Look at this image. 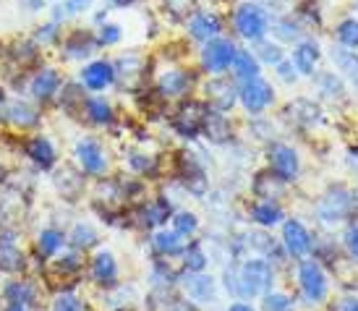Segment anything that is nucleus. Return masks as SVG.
Returning a JSON list of instances; mask_svg holds the SVG:
<instances>
[{
    "mask_svg": "<svg viewBox=\"0 0 358 311\" xmlns=\"http://www.w3.org/2000/svg\"><path fill=\"white\" fill-rule=\"evenodd\" d=\"M90 6H92V0H66L69 13H81V10H87Z\"/></svg>",
    "mask_w": 358,
    "mask_h": 311,
    "instance_id": "603ef678",
    "label": "nucleus"
},
{
    "mask_svg": "<svg viewBox=\"0 0 358 311\" xmlns=\"http://www.w3.org/2000/svg\"><path fill=\"white\" fill-rule=\"evenodd\" d=\"M3 102H6V100H3V92H0V108H3Z\"/></svg>",
    "mask_w": 358,
    "mask_h": 311,
    "instance_id": "052dcab7",
    "label": "nucleus"
},
{
    "mask_svg": "<svg viewBox=\"0 0 358 311\" xmlns=\"http://www.w3.org/2000/svg\"><path fill=\"white\" fill-rule=\"evenodd\" d=\"M87 115L94 123H110L113 121V108L102 97H92V100H87Z\"/></svg>",
    "mask_w": 358,
    "mask_h": 311,
    "instance_id": "79ce46f5",
    "label": "nucleus"
},
{
    "mask_svg": "<svg viewBox=\"0 0 358 311\" xmlns=\"http://www.w3.org/2000/svg\"><path fill=\"white\" fill-rule=\"evenodd\" d=\"M317 84H319V92H322L324 97H329V100H340V97L345 94V87H343V81H340L335 73H319Z\"/></svg>",
    "mask_w": 358,
    "mask_h": 311,
    "instance_id": "ea45409f",
    "label": "nucleus"
},
{
    "mask_svg": "<svg viewBox=\"0 0 358 311\" xmlns=\"http://www.w3.org/2000/svg\"><path fill=\"white\" fill-rule=\"evenodd\" d=\"M60 89V76L58 71L52 68H42L34 79H31V94L37 97V100H50L52 94Z\"/></svg>",
    "mask_w": 358,
    "mask_h": 311,
    "instance_id": "c756f323",
    "label": "nucleus"
},
{
    "mask_svg": "<svg viewBox=\"0 0 358 311\" xmlns=\"http://www.w3.org/2000/svg\"><path fill=\"white\" fill-rule=\"evenodd\" d=\"M236 55H238V48L233 45L230 40H222V37H215V40H209L204 45V50H201V63H204V68L209 73H222V71H228L236 61Z\"/></svg>",
    "mask_w": 358,
    "mask_h": 311,
    "instance_id": "9d476101",
    "label": "nucleus"
},
{
    "mask_svg": "<svg viewBox=\"0 0 358 311\" xmlns=\"http://www.w3.org/2000/svg\"><path fill=\"white\" fill-rule=\"evenodd\" d=\"M66 238H69V249L79 251L84 256H90L92 251L100 249V231L90 220L73 222L69 231H66Z\"/></svg>",
    "mask_w": 358,
    "mask_h": 311,
    "instance_id": "a211bd4d",
    "label": "nucleus"
},
{
    "mask_svg": "<svg viewBox=\"0 0 358 311\" xmlns=\"http://www.w3.org/2000/svg\"><path fill=\"white\" fill-rule=\"evenodd\" d=\"M102 298H105V309L108 311H131L136 303V291H134V285L118 282L115 288L102 293Z\"/></svg>",
    "mask_w": 358,
    "mask_h": 311,
    "instance_id": "cd10ccee",
    "label": "nucleus"
},
{
    "mask_svg": "<svg viewBox=\"0 0 358 311\" xmlns=\"http://www.w3.org/2000/svg\"><path fill=\"white\" fill-rule=\"evenodd\" d=\"M282 246L293 259H303L311 251L314 241H311V233L306 231V225L301 220H285L282 222Z\"/></svg>",
    "mask_w": 358,
    "mask_h": 311,
    "instance_id": "dca6fc26",
    "label": "nucleus"
},
{
    "mask_svg": "<svg viewBox=\"0 0 358 311\" xmlns=\"http://www.w3.org/2000/svg\"><path fill=\"white\" fill-rule=\"evenodd\" d=\"M285 189V181L278 178L275 173H259L254 181V194L259 196V201H275Z\"/></svg>",
    "mask_w": 358,
    "mask_h": 311,
    "instance_id": "7c9ffc66",
    "label": "nucleus"
},
{
    "mask_svg": "<svg viewBox=\"0 0 358 311\" xmlns=\"http://www.w3.org/2000/svg\"><path fill=\"white\" fill-rule=\"evenodd\" d=\"M233 71H236V76L246 84V81H251V79H259V61L249 50H238L236 61H233Z\"/></svg>",
    "mask_w": 358,
    "mask_h": 311,
    "instance_id": "4c0bfd02",
    "label": "nucleus"
},
{
    "mask_svg": "<svg viewBox=\"0 0 358 311\" xmlns=\"http://www.w3.org/2000/svg\"><path fill=\"white\" fill-rule=\"evenodd\" d=\"M152 251L157 254V259H173V256H180V251L186 246V238H180L173 228H159V231L152 233Z\"/></svg>",
    "mask_w": 358,
    "mask_h": 311,
    "instance_id": "aec40b11",
    "label": "nucleus"
},
{
    "mask_svg": "<svg viewBox=\"0 0 358 311\" xmlns=\"http://www.w3.org/2000/svg\"><path fill=\"white\" fill-rule=\"evenodd\" d=\"M42 311H45V309H42Z\"/></svg>",
    "mask_w": 358,
    "mask_h": 311,
    "instance_id": "e2e57ef3",
    "label": "nucleus"
},
{
    "mask_svg": "<svg viewBox=\"0 0 358 311\" xmlns=\"http://www.w3.org/2000/svg\"><path fill=\"white\" fill-rule=\"evenodd\" d=\"M0 181H6V168L0 165Z\"/></svg>",
    "mask_w": 358,
    "mask_h": 311,
    "instance_id": "bf43d9fd",
    "label": "nucleus"
},
{
    "mask_svg": "<svg viewBox=\"0 0 358 311\" xmlns=\"http://www.w3.org/2000/svg\"><path fill=\"white\" fill-rule=\"evenodd\" d=\"M236 29L243 40H251V42H262L264 40V34L269 31V16L267 10L257 6V3H241L238 8H236Z\"/></svg>",
    "mask_w": 358,
    "mask_h": 311,
    "instance_id": "0eeeda50",
    "label": "nucleus"
},
{
    "mask_svg": "<svg viewBox=\"0 0 358 311\" xmlns=\"http://www.w3.org/2000/svg\"><path fill=\"white\" fill-rule=\"evenodd\" d=\"M278 76L282 81H296V73H293V63H285V61H280L278 63Z\"/></svg>",
    "mask_w": 358,
    "mask_h": 311,
    "instance_id": "3c124183",
    "label": "nucleus"
},
{
    "mask_svg": "<svg viewBox=\"0 0 358 311\" xmlns=\"http://www.w3.org/2000/svg\"><path fill=\"white\" fill-rule=\"evenodd\" d=\"M168 3V8L176 13V16H183V13H191V6H194V0H165Z\"/></svg>",
    "mask_w": 358,
    "mask_h": 311,
    "instance_id": "09e8293b",
    "label": "nucleus"
},
{
    "mask_svg": "<svg viewBox=\"0 0 358 311\" xmlns=\"http://www.w3.org/2000/svg\"><path fill=\"white\" fill-rule=\"evenodd\" d=\"M27 154H29V160L40 168V171H50L55 160H58V154H55V147H52V141L48 136H31L27 141Z\"/></svg>",
    "mask_w": 358,
    "mask_h": 311,
    "instance_id": "5701e85b",
    "label": "nucleus"
},
{
    "mask_svg": "<svg viewBox=\"0 0 358 311\" xmlns=\"http://www.w3.org/2000/svg\"><path fill=\"white\" fill-rule=\"evenodd\" d=\"M29 272V256L19 241V231L3 225L0 228V277H16Z\"/></svg>",
    "mask_w": 358,
    "mask_h": 311,
    "instance_id": "20e7f679",
    "label": "nucleus"
},
{
    "mask_svg": "<svg viewBox=\"0 0 358 311\" xmlns=\"http://www.w3.org/2000/svg\"><path fill=\"white\" fill-rule=\"evenodd\" d=\"M356 210V194L345 186H335L329 189L317 204V217L322 222H340L348 220Z\"/></svg>",
    "mask_w": 358,
    "mask_h": 311,
    "instance_id": "423d86ee",
    "label": "nucleus"
},
{
    "mask_svg": "<svg viewBox=\"0 0 358 311\" xmlns=\"http://www.w3.org/2000/svg\"><path fill=\"white\" fill-rule=\"evenodd\" d=\"M290 63H293V68L303 73V76H311L314 68H317L319 63V45L311 40H303L299 42L296 48H293V55H290Z\"/></svg>",
    "mask_w": 358,
    "mask_h": 311,
    "instance_id": "b1692460",
    "label": "nucleus"
},
{
    "mask_svg": "<svg viewBox=\"0 0 358 311\" xmlns=\"http://www.w3.org/2000/svg\"><path fill=\"white\" fill-rule=\"evenodd\" d=\"M269 165H272V173L282 178V181H296L301 173V160H299V152L288 147V144H280L275 141L269 147Z\"/></svg>",
    "mask_w": 358,
    "mask_h": 311,
    "instance_id": "f8f14e48",
    "label": "nucleus"
},
{
    "mask_svg": "<svg viewBox=\"0 0 358 311\" xmlns=\"http://www.w3.org/2000/svg\"><path fill=\"white\" fill-rule=\"evenodd\" d=\"M48 285L40 280L37 275H16V277H6L0 280V301L16 303V306H29L34 311H42L48 303Z\"/></svg>",
    "mask_w": 358,
    "mask_h": 311,
    "instance_id": "f03ea898",
    "label": "nucleus"
},
{
    "mask_svg": "<svg viewBox=\"0 0 358 311\" xmlns=\"http://www.w3.org/2000/svg\"><path fill=\"white\" fill-rule=\"evenodd\" d=\"M141 68H144V63H141L139 55H123L118 63H113V71H115V79H123L129 87H134V81L141 79Z\"/></svg>",
    "mask_w": 358,
    "mask_h": 311,
    "instance_id": "c9c22d12",
    "label": "nucleus"
},
{
    "mask_svg": "<svg viewBox=\"0 0 358 311\" xmlns=\"http://www.w3.org/2000/svg\"><path fill=\"white\" fill-rule=\"evenodd\" d=\"M201 133H204L212 144H225V141H230V133H233V129H230L228 118H225L222 113L209 110L207 118H204V126H201Z\"/></svg>",
    "mask_w": 358,
    "mask_h": 311,
    "instance_id": "c85d7f7f",
    "label": "nucleus"
},
{
    "mask_svg": "<svg viewBox=\"0 0 358 311\" xmlns=\"http://www.w3.org/2000/svg\"><path fill=\"white\" fill-rule=\"evenodd\" d=\"M8 118L16 126H21V129H29V126H37V121H40V113L34 110L31 105H27V102H10L8 105Z\"/></svg>",
    "mask_w": 358,
    "mask_h": 311,
    "instance_id": "e433bc0d",
    "label": "nucleus"
},
{
    "mask_svg": "<svg viewBox=\"0 0 358 311\" xmlns=\"http://www.w3.org/2000/svg\"><path fill=\"white\" fill-rule=\"evenodd\" d=\"M275 31H278L280 40H288V42L299 40V37H301V29L296 27V24H293V21H280L278 29H275Z\"/></svg>",
    "mask_w": 358,
    "mask_h": 311,
    "instance_id": "de8ad7c7",
    "label": "nucleus"
},
{
    "mask_svg": "<svg viewBox=\"0 0 358 311\" xmlns=\"http://www.w3.org/2000/svg\"><path fill=\"white\" fill-rule=\"evenodd\" d=\"M238 100L243 102V108H246L251 115H259V113L267 110L269 105H272V100H275V92H272V87H269L267 81L259 76V79H251V81H246V84L241 87Z\"/></svg>",
    "mask_w": 358,
    "mask_h": 311,
    "instance_id": "ddd939ff",
    "label": "nucleus"
},
{
    "mask_svg": "<svg viewBox=\"0 0 358 311\" xmlns=\"http://www.w3.org/2000/svg\"><path fill=\"white\" fill-rule=\"evenodd\" d=\"M335 34H338V42L340 48H358V19H345L338 24V29H335Z\"/></svg>",
    "mask_w": 358,
    "mask_h": 311,
    "instance_id": "a19ab883",
    "label": "nucleus"
},
{
    "mask_svg": "<svg viewBox=\"0 0 358 311\" xmlns=\"http://www.w3.org/2000/svg\"><path fill=\"white\" fill-rule=\"evenodd\" d=\"M97 48V40L92 37L90 31H73L69 40H66V55L69 58H90L92 52Z\"/></svg>",
    "mask_w": 358,
    "mask_h": 311,
    "instance_id": "473e14b6",
    "label": "nucleus"
},
{
    "mask_svg": "<svg viewBox=\"0 0 358 311\" xmlns=\"http://www.w3.org/2000/svg\"><path fill=\"white\" fill-rule=\"evenodd\" d=\"M299 285L308 301H324L327 298V275L317 259H301L299 264Z\"/></svg>",
    "mask_w": 358,
    "mask_h": 311,
    "instance_id": "1a4fd4ad",
    "label": "nucleus"
},
{
    "mask_svg": "<svg viewBox=\"0 0 358 311\" xmlns=\"http://www.w3.org/2000/svg\"><path fill=\"white\" fill-rule=\"evenodd\" d=\"M55 34H58V29H55V24H48V27H42L37 37H40L42 42H50L52 37H55Z\"/></svg>",
    "mask_w": 358,
    "mask_h": 311,
    "instance_id": "5fc2aeb1",
    "label": "nucleus"
},
{
    "mask_svg": "<svg viewBox=\"0 0 358 311\" xmlns=\"http://www.w3.org/2000/svg\"><path fill=\"white\" fill-rule=\"evenodd\" d=\"M120 34H123V31H120L118 24H105V27L100 29L97 42H100V45H115V42L120 40Z\"/></svg>",
    "mask_w": 358,
    "mask_h": 311,
    "instance_id": "49530a36",
    "label": "nucleus"
},
{
    "mask_svg": "<svg viewBox=\"0 0 358 311\" xmlns=\"http://www.w3.org/2000/svg\"><path fill=\"white\" fill-rule=\"evenodd\" d=\"M209 267V254L201 241H189L180 251V270L183 272H207Z\"/></svg>",
    "mask_w": 358,
    "mask_h": 311,
    "instance_id": "a878e982",
    "label": "nucleus"
},
{
    "mask_svg": "<svg viewBox=\"0 0 358 311\" xmlns=\"http://www.w3.org/2000/svg\"><path fill=\"white\" fill-rule=\"evenodd\" d=\"M66 249H69V238H66V231L58 225H45L34 236V259L42 264V270L48 261H52Z\"/></svg>",
    "mask_w": 358,
    "mask_h": 311,
    "instance_id": "6e6552de",
    "label": "nucleus"
},
{
    "mask_svg": "<svg viewBox=\"0 0 358 311\" xmlns=\"http://www.w3.org/2000/svg\"><path fill=\"white\" fill-rule=\"evenodd\" d=\"M84 280L90 282L92 288H97L100 293L115 288L120 280V264L115 259V254L110 249H97L87 256V270H84Z\"/></svg>",
    "mask_w": 358,
    "mask_h": 311,
    "instance_id": "7ed1b4c3",
    "label": "nucleus"
},
{
    "mask_svg": "<svg viewBox=\"0 0 358 311\" xmlns=\"http://www.w3.org/2000/svg\"><path fill=\"white\" fill-rule=\"evenodd\" d=\"M45 311H92V303L84 296L81 285H60L50 291Z\"/></svg>",
    "mask_w": 358,
    "mask_h": 311,
    "instance_id": "9b49d317",
    "label": "nucleus"
},
{
    "mask_svg": "<svg viewBox=\"0 0 358 311\" xmlns=\"http://www.w3.org/2000/svg\"><path fill=\"white\" fill-rule=\"evenodd\" d=\"M225 311H259V309L251 301H233V303H228Z\"/></svg>",
    "mask_w": 358,
    "mask_h": 311,
    "instance_id": "864d4df0",
    "label": "nucleus"
},
{
    "mask_svg": "<svg viewBox=\"0 0 358 311\" xmlns=\"http://www.w3.org/2000/svg\"><path fill=\"white\" fill-rule=\"evenodd\" d=\"M76 160H79L81 173H87V175H105V171H108L105 150L100 147V141L94 139H79V144H76Z\"/></svg>",
    "mask_w": 358,
    "mask_h": 311,
    "instance_id": "2eb2a0df",
    "label": "nucleus"
},
{
    "mask_svg": "<svg viewBox=\"0 0 358 311\" xmlns=\"http://www.w3.org/2000/svg\"><path fill=\"white\" fill-rule=\"evenodd\" d=\"M249 217L257 222L259 228H275V225L285 222V212L278 201H257V204H251Z\"/></svg>",
    "mask_w": 358,
    "mask_h": 311,
    "instance_id": "393cba45",
    "label": "nucleus"
},
{
    "mask_svg": "<svg viewBox=\"0 0 358 311\" xmlns=\"http://www.w3.org/2000/svg\"><path fill=\"white\" fill-rule=\"evenodd\" d=\"M81 81H84V87L92 92H100V89H105V87H110V84L115 81L113 63L94 61V63H90V66H84V71H81Z\"/></svg>",
    "mask_w": 358,
    "mask_h": 311,
    "instance_id": "4be33fe9",
    "label": "nucleus"
},
{
    "mask_svg": "<svg viewBox=\"0 0 358 311\" xmlns=\"http://www.w3.org/2000/svg\"><path fill=\"white\" fill-rule=\"evenodd\" d=\"M275 267L267 259H246L238 261L236 275V301H257L272 291Z\"/></svg>",
    "mask_w": 358,
    "mask_h": 311,
    "instance_id": "f257e3e1",
    "label": "nucleus"
},
{
    "mask_svg": "<svg viewBox=\"0 0 358 311\" xmlns=\"http://www.w3.org/2000/svg\"><path fill=\"white\" fill-rule=\"evenodd\" d=\"M55 186H58L63 199H69V201L79 199L81 194H84V173L60 171L58 175H55Z\"/></svg>",
    "mask_w": 358,
    "mask_h": 311,
    "instance_id": "2f4dec72",
    "label": "nucleus"
},
{
    "mask_svg": "<svg viewBox=\"0 0 358 311\" xmlns=\"http://www.w3.org/2000/svg\"><path fill=\"white\" fill-rule=\"evenodd\" d=\"M222 29V21H220L217 13H209V10H196L189 21V31L194 40H201V42H209L215 40Z\"/></svg>",
    "mask_w": 358,
    "mask_h": 311,
    "instance_id": "412c9836",
    "label": "nucleus"
},
{
    "mask_svg": "<svg viewBox=\"0 0 358 311\" xmlns=\"http://www.w3.org/2000/svg\"><path fill=\"white\" fill-rule=\"evenodd\" d=\"M0 311H34V309H29V306H16V303H3Z\"/></svg>",
    "mask_w": 358,
    "mask_h": 311,
    "instance_id": "13d9d810",
    "label": "nucleus"
},
{
    "mask_svg": "<svg viewBox=\"0 0 358 311\" xmlns=\"http://www.w3.org/2000/svg\"><path fill=\"white\" fill-rule=\"evenodd\" d=\"M207 100L217 113H228L238 100V89L228 79H212L207 84Z\"/></svg>",
    "mask_w": 358,
    "mask_h": 311,
    "instance_id": "6ab92c4d",
    "label": "nucleus"
},
{
    "mask_svg": "<svg viewBox=\"0 0 358 311\" xmlns=\"http://www.w3.org/2000/svg\"><path fill=\"white\" fill-rule=\"evenodd\" d=\"M113 8H129V6H134L136 0H108Z\"/></svg>",
    "mask_w": 358,
    "mask_h": 311,
    "instance_id": "4d7b16f0",
    "label": "nucleus"
},
{
    "mask_svg": "<svg viewBox=\"0 0 358 311\" xmlns=\"http://www.w3.org/2000/svg\"><path fill=\"white\" fill-rule=\"evenodd\" d=\"M129 165L134 173H139V175H150L155 168H157V160L152 157V154H141V152H134L129 154Z\"/></svg>",
    "mask_w": 358,
    "mask_h": 311,
    "instance_id": "c03bdc74",
    "label": "nucleus"
},
{
    "mask_svg": "<svg viewBox=\"0 0 358 311\" xmlns=\"http://www.w3.org/2000/svg\"><path fill=\"white\" fill-rule=\"evenodd\" d=\"M173 204H170V199H165V196H157V199H150L144 201L139 210H134V222H139L141 228H147V231H152V228H162L165 222L173 217Z\"/></svg>",
    "mask_w": 358,
    "mask_h": 311,
    "instance_id": "4468645a",
    "label": "nucleus"
},
{
    "mask_svg": "<svg viewBox=\"0 0 358 311\" xmlns=\"http://www.w3.org/2000/svg\"><path fill=\"white\" fill-rule=\"evenodd\" d=\"M180 296L191 301L194 306H209L217 303L220 296V280L207 272H180L178 277Z\"/></svg>",
    "mask_w": 358,
    "mask_h": 311,
    "instance_id": "39448f33",
    "label": "nucleus"
},
{
    "mask_svg": "<svg viewBox=\"0 0 358 311\" xmlns=\"http://www.w3.org/2000/svg\"><path fill=\"white\" fill-rule=\"evenodd\" d=\"M345 246H348V251L358 259V222L356 225H350L348 233H345Z\"/></svg>",
    "mask_w": 358,
    "mask_h": 311,
    "instance_id": "8fccbe9b",
    "label": "nucleus"
},
{
    "mask_svg": "<svg viewBox=\"0 0 358 311\" xmlns=\"http://www.w3.org/2000/svg\"><path fill=\"white\" fill-rule=\"evenodd\" d=\"M209 108L207 105H201V102H189V105H183L178 113H176V118H173V129L178 131L180 136H199L201 133V126H204V118H207Z\"/></svg>",
    "mask_w": 358,
    "mask_h": 311,
    "instance_id": "f3484780",
    "label": "nucleus"
},
{
    "mask_svg": "<svg viewBox=\"0 0 358 311\" xmlns=\"http://www.w3.org/2000/svg\"><path fill=\"white\" fill-rule=\"evenodd\" d=\"M0 309H3V301H0Z\"/></svg>",
    "mask_w": 358,
    "mask_h": 311,
    "instance_id": "680f3d73",
    "label": "nucleus"
},
{
    "mask_svg": "<svg viewBox=\"0 0 358 311\" xmlns=\"http://www.w3.org/2000/svg\"><path fill=\"white\" fill-rule=\"evenodd\" d=\"M191 89V76L180 68H170L159 76V94L165 97H183Z\"/></svg>",
    "mask_w": 358,
    "mask_h": 311,
    "instance_id": "bb28decb",
    "label": "nucleus"
},
{
    "mask_svg": "<svg viewBox=\"0 0 358 311\" xmlns=\"http://www.w3.org/2000/svg\"><path fill=\"white\" fill-rule=\"evenodd\" d=\"M199 215L196 212H189V210H178L173 212V217H170V228L178 233L180 238H194L196 233H199Z\"/></svg>",
    "mask_w": 358,
    "mask_h": 311,
    "instance_id": "f704fd0d",
    "label": "nucleus"
},
{
    "mask_svg": "<svg viewBox=\"0 0 358 311\" xmlns=\"http://www.w3.org/2000/svg\"><path fill=\"white\" fill-rule=\"evenodd\" d=\"M288 113L296 118V121L303 123V126H314V123L322 121V110H319L311 100H296L288 108Z\"/></svg>",
    "mask_w": 358,
    "mask_h": 311,
    "instance_id": "58836bf2",
    "label": "nucleus"
},
{
    "mask_svg": "<svg viewBox=\"0 0 358 311\" xmlns=\"http://www.w3.org/2000/svg\"><path fill=\"white\" fill-rule=\"evenodd\" d=\"M257 58L269 63V66H278V63L282 61V50H280V45H272V42H259Z\"/></svg>",
    "mask_w": 358,
    "mask_h": 311,
    "instance_id": "a18cd8bd",
    "label": "nucleus"
},
{
    "mask_svg": "<svg viewBox=\"0 0 358 311\" xmlns=\"http://www.w3.org/2000/svg\"><path fill=\"white\" fill-rule=\"evenodd\" d=\"M332 61H335L338 71H343V76L358 89V52L348 50V48H335L332 50Z\"/></svg>",
    "mask_w": 358,
    "mask_h": 311,
    "instance_id": "72a5a7b5",
    "label": "nucleus"
},
{
    "mask_svg": "<svg viewBox=\"0 0 358 311\" xmlns=\"http://www.w3.org/2000/svg\"><path fill=\"white\" fill-rule=\"evenodd\" d=\"M262 311H293V298H290L288 293L269 291L262 298Z\"/></svg>",
    "mask_w": 358,
    "mask_h": 311,
    "instance_id": "37998d69",
    "label": "nucleus"
},
{
    "mask_svg": "<svg viewBox=\"0 0 358 311\" xmlns=\"http://www.w3.org/2000/svg\"><path fill=\"white\" fill-rule=\"evenodd\" d=\"M340 311H358V301L356 298H345L343 306H340Z\"/></svg>",
    "mask_w": 358,
    "mask_h": 311,
    "instance_id": "6e6d98bb",
    "label": "nucleus"
}]
</instances>
